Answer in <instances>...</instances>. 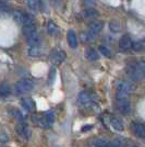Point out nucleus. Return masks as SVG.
Masks as SVG:
<instances>
[{"label": "nucleus", "instance_id": "nucleus-21", "mask_svg": "<svg viewBox=\"0 0 145 147\" xmlns=\"http://www.w3.org/2000/svg\"><path fill=\"white\" fill-rule=\"evenodd\" d=\"M39 53H41L39 46H29V49H27V54H29V56L36 57V56L39 55Z\"/></svg>", "mask_w": 145, "mask_h": 147}, {"label": "nucleus", "instance_id": "nucleus-14", "mask_svg": "<svg viewBox=\"0 0 145 147\" xmlns=\"http://www.w3.org/2000/svg\"><path fill=\"white\" fill-rule=\"evenodd\" d=\"M21 104H22V107L24 108L26 111H33L35 109V101L33 100V99L31 98H24L22 99V101H21Z\"/></svg>", "mask_w": 145, "mask_h": 147}, {"label": "nucleus", "instance_id": "nucleus-12", "mask_svg": "<svg viewBox=\"0 0 145 147\" xmlns=\"http://www.w3.org/2000/svg\"><path fill=\"white\" fill-rule=\"evenodd\" d=\"M110 125L118 132H122L124 129V125L123 122L119 117H112L110 119Z\"/></svg>", "mask_w": 145, "mask_h": 147}, {"label": "nucleus", "instance_id": "nucleus-3", "mask_svg": "<svg viewBox=\"0 0 145 147\" xmlns=\"http://www.w3.org/2000/svg\"><path fill=\"white\" fill-rule=\"evenodd\" d=\"M134 90V85L130 81H119L117 84V99L127 98L128 94Z\"/></svg>", "mask_w": 145, "mask_h": 147}, {"label": "nucleus", "instance_id": "nucleus-19", "mask_svg": "<svg viewBox=\"0 0 145 147\" xmlns=\"http://www.w3.org/2000/svg\"><path fill=\"white\" fill-rule=\"evenodd\" d=\"M11 93V88L8 84H2L0 86V97H9Z\"/></svg>", "mask_w": 145, "mask_h": 147}, {"label": "nucleus", "instance_id": "nucleus-9", "mask_svg": "<svg viewBox=\"0 0 145 147\" xmlns=\"http://www.w3.org/2000/svg\"><path fill=\"white\" fill-rule=\"evenodd\" d=\"M79 102L83 107H90L93 103V97L91 93L86 91H82L79 94Z\"/></svg>", "mask_w": 145, "mask_h": 147}, {"label": "nucleus", "instance_id": "nucleus-13", "mask_svg": "<svg viewBox=\"0 0 145 147\" xmlns=\"http://www.w3.org/2000/svg\"><path fill=\"white\" fill-rule=\"evenodd\" d=\"M68 43L71 49H75L78 46V36L73 30H70L68 32Z\"/></svg>", "mask_w": 145, "mask_h": 147}, {"label": "nucleus", "instance_id": "nucleus-4", "mask_svg": "<svg viewBox=\"0 0 145 147\" xmlns=\"http://www.w3.org/2000/svg\"><path fill=\"white\" fill-rule=\"evenodd\" d=\"M126 73L129 76L130 79L134 80V81H140L143 77V74L141 71V69L138 65H128L126 68Z\"/></svg>", "mask_w": 145, "mask_h": 147}, {"label": "nucleus", "instance_id": "nucleus-15", "mask_svg": "<svg viewBox=\"0 0 145 147\" xmlns=\"http://www.w3.org/2000/svg\"><path fill=\"white\" fill-rule=\"evenodd\" d=\"M39 41H41V38H39V35L37 34V32H34L27 36L29 46H39Z\"/></svg>", "mask_w": 145, "mask_h": 147}, {"label": "nucleus", "instance_id": "nucleus-20", "mask_svg": "<svg viewBox=\"0 0 145 147\" xmlns=\"http://www.w3.org/2000/svg\"><path fill=\"white\" fill-rule=\"evenodd\" d=\"M82 14H83V17H85V18H96L97 16H98V12L96 11V9L88 8V9L84 10Z\"/></svg>", "mask_w": 145, "mask_h": 147}, {"label": "nucleus", "instance_id": "nucleus-8", "mask_svg": "<svg viewBox=\"0 0 145 147\" xmlns=\"http://www.w3.org/2000/svg\"><path fill=\"white\" fill-rule=\"evenodd\" d=\"M66 59V53L61 49H56L53 52V54L50 56V61L54 64H60Z\"/></svg>", "mask_w": 145, "mask_h": 147}, {"label": "nucleus", "instance_id": "nucleus-17", "mask_svg": "<svg viewBox=\"0 0 145 147\" xmlns=\"http://www.w3.org/2000/svg\"><path fill=\"white\" fill-rule=\"evenodd\" d=\"M22 31H23V34L26 35V37L31 35L32 33L36 32V24H35V22L30 23V24H24L23 28H22Z\"/></svg>", "mask_w": 145, "mask_h": 147}, {"label": "nucleus", "instance_id": "nucleus-6", "mask_svg": "<svg viewBox=\"0 0 145 147\" xmlns=\"http://www.w3.org/2000/svg\"><path fill=\"white\" fill-rule=\"evenodd\" d=\"M130 129L132 131V133L139 137L145 138V125L141 124L139 122H132L130 125Z\"/></svg>", "mask_w": 145, "mask_h": 147}, {"label": "nucleus", "instance_id": "nucleus-26", "mask_svg": "<svg viewBox=\"0 0 145 147\" xmlns=\"http://www.w3.org/2000/svg\"><path fill=\"white\" fill-rule=\"evenodd\" d=\"M99 52H100L102 55H104L105 57H110V56H111L110 49H109L108 47H106V46H100V47H99Z\"/></svg>", "mask_w": 145, "mask_h": 147}, {"label": "nucleus", "instance_id": "nucleus-28", "mask_svg": "<svg viewBox=\"0 0 145 147\" xmlns=\"http://www.w3.org/2000/svg\"><path fill=\"white\" fill-rule=\"evenodd\" d=\"M138 66H139L140 69H141L143 76H145V61H140L139 64H138Z\"/></svg>", "mask_w": 145, "mask_h": 147}, {"label": "nucleus", "instance_id": "nucleus-5", "mask_svg": "<svg viewBox=\"0 0 145 147\" xmlns=\"http://www.w3.org/2000/svg\"><path fill=\"white\" fill-rule=\"evenodd\" d=\"M117 109L123 115H129L131 113V103L128 98H119L117 99Z\"/></svg>", "mask_w": 145, "mask_h": 147}, {"label": "nucleus", "instance_id": "nucleus-29", "mask_svg": "<svg viewBox=\"0 0 145 147\" xmlns=\"http://www.w3.org/2000/svg\"><path fill=\"white\" fill-rule=\"evenodd\" d=\"M132 47H133V49H135V51H141V49H143L142 44H140V43H133Z\"/></svg>", "mask_w": 145, "mask_h": 147}, {"label": "nucleus", "instance_id": "nucleus-27", "mask_svg": "<svg viewBox=\"0 0 145 147\" xmlns=\"http://www.w3.org/2000/svg\"><path fill=\"white\" fill-rule=\"evenodd\" d=\"M107 147H122V144L119 140H114L110 143H108V146Z\"/></svg>", "mask_w": 145, "mask_h": 147}, {"label": "nucleus", "instance_id": "nucleus-11", "mask_svg": "<svg viewBox=\"0 0 145 147\" xmlns=\"http://www.w3.org/2000/svg\"><path fill=\"white\" fill-rule=\"evenodd\" d=\"M132 40L129 35H123L120 38V42H119V47L122 51H128L132 47Z\"/></svg>", "mask_w": 145, "mask_h": 147}, {"label": "nucleus", "instance_id": "nucleus-22", "mask_svg": "<svg viewBox=\"0 0 145 147\" xmlns=\"http://www.w3.org/2000/svg\"><path fill=\"white\" fill-rule=\"evenodd\" d=\"M26 6L29 7V9H31V10L36 11V10H38L39 3H38V0H26Z\"/></svg>", "mask_w": 145, "mask_h": 147}, {"label": "nucleus", "instance_id": "nucleus-10", "mask_svg": "<svg viewBox=\"0 0 145 147\" xmlns=\"http://www.w3.org/2000/svg\"><path fill=\"white\" fill-rule=\"evenodd\" d=\"M102 30H103V22H100V21H93L88 25V34L91 36L96 35L97 33H99Z\"/></svg>", "mask_w": 145, "mask_h": 147}, {"label": "nucleus", "instance_id": "nucleus-7", "mask_svg": "<svg viewBox=\"0 0 145 147\" xmlns=\"http://www.w3.org/2000/svg\"><path fill=\"white\" fill-rule=\"evenodd\" d=\"M17 133H18L22 138H24V140H29L31 136V132H30L29 126L23 122L19 123L18 125H17Z\"/></svg>", "mask_w": 145, "mask_h": 147}, {"label": "nucleus", "instance_id": "nucleus-1", "mask_svg": "<svg viewBox=\"0 0 145 147\" xmlns=\"http://www.w3.org/2000/svg\"><path fill=\"white\" fill-rule=\"evenodd\" d=\"M33 122L41 127H49L53 125L55 121V117L53 112H46L44 115H34L32 117Z\"/></svg>", "mask_w": 145, "mask_h": 147}, {"label": "nucleus", "instance_id": "nucleus-30", "mask_svg": "<svg viewBox=\"0 0 145 147\" xmlns=\"http://www.w3.org/2000/svg\"><path fill=\"white\" fill-rule=\"evenodd\" d=\"M93 129V125H85L82 127V132H86V131H90Z\"/></svg>", "mask_w": 145, "mask_h": 147}, {"label": "nucleus", "instance_id": "nucleus-23", "mask_svg": "<svg viewBox=\"0 0 145 147\" xmlns=\"http://www.w3.org/2000/svg\"><path fill=\"white\" fill-rule=\"evenodd\" d=\"M109 30L114 33H117L120 31V23L118 21H110L109 22Z\"/></svg>", "mask_w": 145, "mask_h": 147}, {"label": "nucleus", "instance_id": "nucleus-31", "mask_svg": "<svg viewBox=\"0 0 145 147\" xmlns=\"http://www.w3.org/2000/svg\"><path fill=\"white\" fill-rule=\"evenodd\" d=\"M49 78L51 80H54L55 78V69H51V75H49Z\"/></svg>", "mask_w": 145, "mask_h": 147}, {"label": "nucleus", "instance_id": "nucleus-25", "mask_svg": "<svg viewBox=\"0 0 145 147\" xmlns=\"http://www.w3.org/2000/svg\"><path fill=\"white\" fill-rule=\"evenodd\" d=\"M12 17H13V19L17 21V22H19V23H22V21H23V17H24V13L21 12V11H13Z\"/></svg>", "mask_w": 145, "mask_h": 147}, {"label": "nucleus", "instance_id": "nucleus-2", "mask_svg": "<svg viewBox=\"0 0 145 147\" xmlns=\"http://www.w3.org/2000/svg\"><path fill=\"white\" fill-rule=\"evenodd\" d=\"M34 88V82L31 79H23L18 81L14 85V92L18 96H23L26 94L27 92H30Z\"/></svg>", "mask_w": 145, "mask_h": 147}, {"label": "nucleus", "instance_id": "nucleus-24", "mask_svg": "<svg viewBox=\"0 0 145 147\" xmlns=\"http://www.w3.org/2000/svg\"><path fill=\"white\" fill-rule=\"evenodd\" d=\"M47 31H48V33L50 35H55L57 33V31H58L57 25L55 24L53 21H49L48 24H47Z\"/></svg>", "mask_w": 145, "mask_h": 147}, {"label": "nucleus", "instance_id": "nucleus-18", "mask_svg": "<svg viewBox=\"0 0 145 147\" xmlns=\"http://www.w3.org/2000/svg\"><path fill=\"white\" fill-rule=\"evenodd\" d=\"M86 57H87L90 61H97V59L99 58V54L97 53L96 49H88L87 51H86Z\"/></svg>", "mask_w": 145, "mask_h": 147}, {"label": "nucleus", "instance_id": "nucleus-16", "mask_svg": "<svg viewBox=\"0 0 145 147\" xmlns=\"http://www.w3.org/2000/svg\"><path fill=\"white\" fill-rule=\"evenodd\" d=\"M108 142L104 138H94L90 142V147H107Z\"/></svg>", "mask_w": 145, "mask_h": 147}]
</instances>
